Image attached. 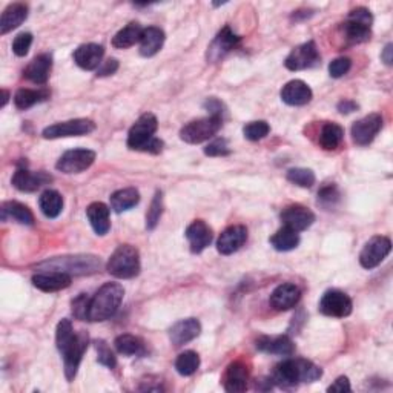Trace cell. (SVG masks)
<instances>
[{
  "instance_id": "obj_1",
  "label": "cell",
  "mask_w": 393,
  "mask_h": 393,
  "mask_svg": "<svg viewBox=\"0 0 393 393\" xmlns=\"http://www.w3.org/2000/svg\"><path fill=\"white\" fill-rule=\"evenodd\" d=\"M321 376V367L315 366L312 361L289 358L275 366L272 381L278 384L279 387H295L300 383H314L320 380Z\"/></svg>"
},
{
  "instance_id": "obj_2",
  "label": "cell",
  "mask_w": 393,
  "mask_h": 393,
  "mask_svg": "<svg viewBox=\"0 0 393 393\" xmlns=\"http://www.w3.org/2000/svg\"><path fill=\"white\" fill-rule=\"evenodd\" d=\"M157 128L158 122L154 114L146 112V114L140 116L128 134V148L132 151H141V153L160 154L164 143L155 137Z\"/></svg>"
},
{
  "instance_id": "obj_3",
  "label": "cell",
  "mask_w": 393,
  "mask_h": 393,
  "mask_svg": "<svg viewBox=\"0 0 393 393\" xmlns=\"http://www.w3.org/2000/svg\"><path fill=\"white\" fill-rule=\"evenodd\" d=\"M125 297V289L118 283L103 284L91 298L88 321H107L118 311Z\"/></svg>"
},
{
  "instance_id": "obj_4",
  "label": "cell",
  "mask_w": 393,
  "mask_h": 393,
  "mask_svg": "<svg viewBox=\"0 0 393 393\" xmlns=\"http://www.w3.org/2000/svg\"><path fill=\"white\" fill-rule=\"evenodd\" d=\"M100 259L94 255H75V256H59L54 260H48L39 268H48V270H59L68 275H89L100 269Z\"/></svg>"
},
{
  "instance_id": "obj_5",
  "label": "cell",
  "mask_w": 393,
  "mask_h": 393,
  "mask_svg": "<svg viewBox=\"0 0 393 393\" xmlns=\"http://www.w3.org/2000/svg\"><path fill=\"white\" fill-rule=\"evenodd\" d=\"M108 272L116 278H134L140 274V255L131 245L118 246L108 261Z\"/></svg>"
},
{
  "instance_id": "obj_6",
  "label": "cell",
  "mask_w": 393,
  "mask_h": 393,
  "mask_svg": "<svg viewBox=\"0 0 393 393\" xmlns=\"http://www.w3.org/2000/svg\"><path fill=\"white\" fill-rule=\"evenodd\" d=\"M222 125L223 118L214 116L192 120V122H189L181 128L180 139L189 143V145H199V143L213 139L214 135L222 130Z\"/></svg>"
},
{
  "instance_id": "obj_7",
  "label": "cell",
  "mask_w": 393,
  "mask_h": 393,
  "mask_svg": "<svg viewBox=\"0 0 393 393\" xmlns=\"http://www.w3.org/2000/svg\"><path fill=\"white\" fill-rule=\"evenodd\" d=\"M95 130V123L89 118H75L68 120V122L51 125L45 128L42 135L45 139L54 140V139H63V137H80V135L91 134Z\"/></svg>"
},
{
  "instance_id": "obj_8",
  "label": "cell",
  "mask_w": 393,
  "mask_h": 393,
  "mask_svg": "<svg viewBox=\"0 0 393 393\" xmlns=\"http://www.w3.org/2000/svg\"><path fill=\"white\" fill-rule=\"evenodd\" d=\"M320 60L321 57L318 49H316L315 42H307L293 48L289 52V56L286 57L284 65L291 71H303L316 66L320 63Z\"/></svg>"
},
{
  "instance_id": "obj_9",
  "label": "cell",
  "mask_w": 393,
  "mask_h": 393,
  "mask_svg": "<svg viewBox=\"0 0 393 393\" xmlns=\"http://www.w3.org/2000/svg\"><path fill=\"white\" fill-rule=\"evenodd\" d=\"M392 241L387 237L378 236L370 238L360 254V263L364 269H375L390 254Z\"/></svg>"
},
{
  "instance_id": "obj_10",
  "label": "cell",
  "mask_w": 393,
  "mask_h": 393,
  "mask_svg": "<svg viewBox=\"0 0 393 393\" xmlns=\"http://www.w3.org/2000/svg\"><path fill=\"white\" fill-rule=\"evenodd\" d=\"M352 300L349 295H346L341 291L332 289L323 295L320 301V312L332 318H344L352 314Z\"/></svg>"
},
{
  "instance_id": "obj_11",
  "label": "cell",
  "mask_w": 393,
  "mask_h": 393,
  "mask_svg": "<svg viewBox=\"0 0 393 393\" xmlns=\"http://www.w3.org/2000/svg\"><path fill=\"white\" fill-rule=\"evenodd\" d=\"M95 160V153L91 149H71L59 158L57 171L63 174H80L86 171Z\"/></svg>"
},
{
  "instance_id": "obj_12",
  "label": "cell",
  "mask_w": 393,
  "mask_h": 393,
  "mask_svg": "<svg viewBox=\"0 0 393 393\" xmlns=\"http://www.w3.org/2000/svg\"><path fill=\"white\" fill-rule=\"evenodd\" d=\"M89 337L86 332L80 330L79 334H75L72 344L68 347V350L62 353L63 357V366H65V376L68 381H72L75 375H77L79 366L83 358V353L88 349Z\"/></svg>"
},
{
  "instance_id": "obj_13",
  "label": "cell",
  "mask_w": 393,
  "mask_h": 393,
  "mask_svg": "<svg viewBox=\"0 0 393 393\" xmlns=\"http://www.w3.org/2000/svg\"><path fill=\"white\" fill-rule=\"evenodd\" d=\"M383 128V117L380 114H369L352 126V139L358 146H367L375 140Z\"/></svg>"
},
{
  "instance_id": "obj_14",
  "label": "cell",
  "mask_w": 393,
  "mask_h": 393,
  "mask_svg": "<svg viewBox=\"0 0 393 393\" xmlns=\"http://www.w3.org/2000/svg\"><path fill=\"white\" fill-rule=\"evenodd\" d=\"M282 223L286 228H291L295 232H301L311 228L315 222V214L311 209H307L301 205H292L283 209Z\"/></svg>"
},
{
  "instance_id": "obj_15",
  "label": "cell",
  "mask_w": 393,
  "mask_h": 393,
  "mask_svg": "<svg viewBox=\"0 0 393 393\" xmlns=\"http://www.w3.org/2000/svg\"><path fill=\"white\" fill-rule=\"evenodd\" d=\"M240 42V37L232 31L229 26H224L220 33L217 34L213 43L208 48V60L210 63H217L220 60L229 54V52L237 47Z\"/></svg>"
},
{
  "instance_id": "obj_16",
  "label": "cell",
  "mask_w": 393,
  "mask_h": 393,
  "mask_svg": "<svg viewBox=\"0 0 393 393\" xmlns=\"http://www.w3.org/2000/svg\"><path fill=\"white\" fill-rule=\"evenodd\" d=\"M300 300H301L300 287L292 283H283L275 287L274 292L270 293L269 303L275 311L283 312L297 306L300 303Z\"/></svg>"
},
{
  "instance_id": "obj_17",
  "label": "cell",
  "mask_w": 393,
  "mask_h": 393,
  "mask_svg": "<svg viewBox=\"0 0 393 393\" xmlns=\"http://www.w3.org/2000/svg\"><path fill=\"white\" fill-rule=\"evenodd\" d=\"M247 240V229L245 226H229L222 232L217 241V251L222 255H232L241 249Z\"/></svg>"
},
{
  "instance_id": "obj_18",
  "label": "cell",
  "mask_w": 393,
  "mask_h": 393,
  "mask_svg": "<svg viewBox=\"0 0 393 393\" xmlns=\"http://www.w3.org/2000/svg\"><path fill=\"white\" fill-rule=\"evenodd\" d=\"M49 181H52V177L47 172H31L22 168L14 172L11 183L22 192H36L37 189H40Z\"/></svg>"
},
{
  "instance_id": "obj_19",
  "label": "cell",
  "mask_w": 393,
  "mask_h": 393,
  "mask_svg": "<svg viewBox=\"0 0 393 393\" xmlns=\"http://www.w3.org/2000/svg\"><path fill=\"white\" fill-rule=\"evenodd\" d=\"M186 238L189 241V246H191L192 254H200L213 243L214 233L213 229L209 228V224H206L203 220H195L187 226Z\"/></svg>"
},
{
  "instance_id": "obj_20",
  "label": "cell",
  "mask_w": 393,
  "mask_h": 393,
  "mask_svg": "<svg viewBox=\"0 0 393 393\" xmlns=\"http://www.w3.org/2000/svg\"><path fill=\"white\" fill-rule=\"evenodd\" d=\"M282 100L289 107H303L312 100V89L303 80L287 82L282 89Z\"/></svg>"
},
{
  "instance_id": "obj_21",
  "label": "cell",
  "mask_w": 393,
  "mask_h": 393,
  "mask_svg": "<svg viewBox=\"0 0 393 393\" xmlns=\"http://www.w3.org/2000/svg\"><path fill=\"white\" fill-rule=\"evenodd\" d=\"M105 56V48L102 45L97 43H86L80 45V47L74 52V62L80 66L82 70L94 71L98 70L103 62L102 59Z\"/></svg>"
},
{
  "instance_id": "obj_22",
  "label": "cell",
  "mask_w": 393,
  "mask_h": 393,
  "mask_svg": "<svg viewBox=\"0 0 393 393\" xmlns=\"http://www.w3.org/2000/svg\"><path fill=\"white\" fill-rule=\"evenodd\" d=\"M33 284L43 292H59L71 286V275L59 270L40 272L33 277Z\"/></svg>"
},
{
  "instance_id": "obj_23",
  "label": "cell",
  "mask_w": 393,
  "mask_h": 393,
  "mask_svg": "<svg viewBox=\"0 0 393 393\" xmlns=\"http://www.w3.org/2000/svg\"><path fill=\"white\" fill-rule=\"evenodd\" d=\"M201 324L195 318H186L174 324L169 330V339L174 346H183L191 343L192 339L200 335Z\"/></svg>"
},
{
  "instance_id": "obj_24",
  "label": "cell",
  "mask_w": 393,
  "mask_h": 393,
  "mask_svg": "<svg viewBox=\"0 0 393 393\" xmlns=\"http://www.w3.org/2000/svg\"><path fill=\"white\" fill-rule=\"evenodd\" d=\"M249 369L243 361H233L224 373V390L229 393H240L247 389Z\"/></svg>"
},
{
  "instance_id": "obj_25",
  "label": "cell",
  "mask_w": 393,
  "mask_h": 393,
  "mask_svg": "<svg viewBox=\"0 0 393 393\" xmlns=\"http://www.w3.org/2000/svg\"><path fill=\"white\" fill-rule=\"evenodd\" d=\"M256 349L264 353L291 357L295 352V344L289 337H261L256 339Z\"/></svg>"
},
{
  "instance_id": "obj_26",
  "label": "cell",
  "mask_w": 393,
  "mask_h": 393,
  "mask_svg": "<svg viewBox=\"0 0 393 393\" xmlns=\"http://www.w3.org/2000/svg\"><path fill=\"white\" fill-rule=\"evenodd\" d=\"M51 70H52V57L49 54H40L31 60V63L25 68L24 74L25 77L28 80H31L33 83L45 85L49 79Z\"/></svg>"
},
{
  "instance_id": "obj_27",
  "label": "cell",
  "mask_w": 393,
  "mask_h": 393,
  "mask_svg": "<svg viewBox=\"0 0 393 393\" xmlns=\"http://www.w3.org/2000/svg\"><path fill=\"white\" fill-rule=\"evenodd\" d=\"M86 215L97 236H107L111 229L109 208L100 201L91 203L86 209Z\"/></svg>"
},
{
  "instance_id": "obj_28",
  "label": "cell",
  "mask_w": 393,
  "mask_h": 393,
  "mask_svg": "<svg viewBox=\"0 0 393 393\" xmlns=\"http://www.w3.org/2000/svg\"><path fill=\"white\" fill-rule=\"evenodd\" d=\"M28 17V6L25 3H13L6 8L0 19V34L5 36L20 26Z\"/></svg>"
},
{
  "instance_id": "obj_29",
  "label": "cell",
  "mask_w": 393,
  "mask_h": 393,
  "mask_svg": "<svg viewBox=\"0 0 393 393\" xmlns=\"http://www.w3.org/2000/svg\"><path fill=\"white\" fill-rule=\"evenodd\" d=\"M166 36L163 29L157 26H149L143 29V36L140 40V54L143 57H153L162 49Z\"/></svg>"
},
{
  "instance_id": "obj_30",
  "label": "cell",
  "mask_w": 393,
  "mask_h": 393,
  "mask_svg": "<svg viewBox=\"0 0 393 393\" xmlns=\"http://www.w3.org/2000/svg\"><path fill=\"white\" fill-rule=\"evenodd\" d=\"M140 201V194L135 187H125L116 191L111 195V209L116 214H122L125 210H130L137 206Z\"/></svg>"
},
{
  "instance_id": "obj_31",
  "label": "cell",
  "mask_w": 393,
  "mask_h": 393,
  "mask_svg": "<svg viewBox=\"0 0 393 393\" xmlns=\"http://www.w3.org/2000/svg\"><path fill=\"white\" fill-rule=\"evenodd\" d=\"M0 213H2V222H6L8 218H11V220L17 222L20 224H26V226L34 224L33 213L28 209V206L22 205L19 201H5L2 205V209H0Z\"/></svg>"
},
{
  "instance_id": "obj_32",
  "label": "cell",
  "mask_w": 393,
  "mask_h": 393,
  "mask_svg": "<svg viewBox=\"0 0 393 393\" xmlns=\"http://www.w3.org/2000/svg\"><path fill=\"white\" fill-rule=\"evenodd\" d=\"M143 36V28L140 26V24L137 22H131L130 25H126L123 29L114 36L112 39V47L118 48V49H126L134 47L135 43L141 40Z\"/></svg>"
},
{
  "instance_id": "obj_33",
  "label": "cell",
  "mask_w": 393,
  "mask_h": 393,
  "mask_svg": "<svg viewBox=\"0 0 393 393\" xmlns=\"http://www.w3.org/2000/svg\"><path fill=\"white\" fill-rule=\"evenodd\" d=\"M116 349L120 355H125V357H141V355L146 353L145 343L141 341L139 337H134L130 334H123L116 338L114 341Z\"/></svg>"
},
{
  "instance_id": "obj_34",
  "label": "cell",
  "mask_w": 393,
  "mask_h": 393,
  "mask_svg": "<svg viewBox=\"0 0 393 393\" xmlns=\"http://www.w3.org/2000/svg\"><path fill=\"white\" fill-rule=\"evenodd\" d=\"M344 139V130L338 123H324L321 131H320V137H318V143L323 149L326 151H334L337 149L341 141Z\"/></svg>"
},
{
  "instance_id": "obj_35",
  "label": "cell",
  "mask_w": 393,
  "mask_h": 393,
  "mask_svg": "<svg viewBox=\"0 0 393 393\" xmlns=\"http://www.w3.org/2000/svg\"><path fill=\"white\" fill-rule=\"evenodd\" d=\"M39 206L45 217L57 218L63 210V199L54 189H47L39 199Z\"/></svg>"
},
{
  "instance_id": "obj_36",
  "label": "cell",
  "mask_w": 393,
  "mask_h": 393,
  "mask_svg": "<svg viewBox=\"0 0 393 393\" xmlns=\"http://www.w3.org/2000/svg\"><path fill=\"white\" fill-rule=\"evenodd\" d=\"M270 245L274 246V249L278 252L293 251V249L298 247L300 245V233L295 232L291 228H286V226H283L282 229L272 236Z\"/></svg>"
},
{
  "instance_id": "obj_37",
  "label": "cell",
  "mask_w": 393,
  "mask_h": 393,
  "mask_svg": "<svg viewBox=\"0 0 393 393\" xmlns=\"http://www.w3.org/2000/svg\"><path fill=\"white\" fill-rule=\"evenodd\" d=\"M49 98V93L47 89H19L14 95V105L19 109H29L37 103H42Z\"/></svg>"
},
{
  "instance_id": "obj_38",
  "label": "cell",
  "mask_w": 393,
  "mask_h": 393,
  "mask_svg": "<svg viewBox=\"0 0 393 393\" xmlns=\"http://www.w3.org/2000/svg\"><path fill=\"white\" fill-rule=\"evenodd\" d=\"M343 33H344L346 40L350 43H364L370 40V36H372V31H370L369 26L357 24V22H352V20L344 22Z\"/></svg>"
},
{
  "instance_id": "obj_39",
  "label": "cell",
  "mask_w": 393,
  "mask_h": 393,
  "mask_svg": "<svg viewBox=\"0 0 393 393\" xmlns=\"http://www.w3.org/2000/svg\"><path fill=\"white\" fill-rule=\"evenodd\" d=\"M200 367V357L194 350L180 353L176 360V370L181 376H191Z\"/></svg>"
},
{
  "instance_id": "obj_40",
  "label": "cell",
  "mask_w": 393,
  "mask_h": 393,
  "mask_svg": "<svg viewBox=\"0 0 393 393\" xmlns=\"http://www.w3.org/2000/svg\"><path fill=\"white\" fill-rule=\"evenodd\" d=\"M75 338V332L72 329V324L70 320H62L57 324L56 330V344L60 353H65L68 350Z\"/></svg>"
},
{
  "instance_id": "obj_41",
  "label": "cell",
  "mask_w": 393,
  "mask_h": 393,
  "mask_svg": "<svg viewBox=\"0 0 393 393\" xmlns=\"http://www.w3.org/2000/svg\"><path fill=\"white\" fill-rule=\"evenodd\" d=\"M163 214V194L160 191H157L153 201H151V206L146 213V229L154 231L155 226L160 222Z\"/></svg>"
},
{
  "instance_id": "obj_42",
  "label": "cell",
  "mask_w": 393,
  "mask_h": 393,
  "mask_svg": "<svg viewBox=\"0 0 393 393\" xmlns=\"http://www.w3.org/2000/svg\"><path fill=\"white\" fill-rule=\"evenodd\" d=\"M286 178L300 187H312L315 185V174L306 168L289 169Z\"/></svg>"
},
{
  "instance_id": "obj_43",
  "label": "cell",
  "mask_w": 393,
  "mask_h": 393,
  "mask_svg": "<svg viewBox=\"0 0 393 393\" xmlns=\"http://www.w3.org/2000/svg\"><path fill=\"white\" fill-rule=\"evenodd\" d=\"M270 132V126L264 120H259V122H251L243 128V134L247 140L251 141H259L266 137Z\"/></svg>"
},
{
  "instance_id": "obj_44",
  "label": "cell",
  "mask_w": 393,
  "mask_h": 393,
  "mask_svg": "<svg viewBox=\"0 0 393 393\" xmlns=\"http://www.w3.org/2000/svg\"><path fill=\"white\" fill-rule=\"evenodd\" d=\"M95 344V350H97V361L100 362L102 366L108 367V369H114L117 366V358L114 352L109 349V346L103 341V339H98V341L94 343Z\"/></svg>"
},
{
  "instance_id": "obj_45",
  "label": "cell",
  "mask_w": 393,
  "mask_h": 393,
  "mask_svg": "<svg viewBox=\"0 0 393 393\" xmlns=\"http://www.w3.org/2000/svg\"><path fill=\"white\" fill-rule=\"evenodd\" d=\"M339 194L338 187L335 185H328L321 187V191L318 192V205L323 208H334L337 203L339 201Z\"/></svg>"
},
{
  "instance_id": "obj_46",
  "label": "cell",
  "mask_w": 393,
  "mask_h": 393,
  "mask_svg": "<svg viewBox=\"0 0 393 393\" xmlns=\"http://www.w3.org/2000/svg\"><path fill=\"white\" fill-rule=\"evenodd\" d=\"M89 303L91 298H88L86 293H80L79 297L72 301V315L75 318L80 321H88Z\"/></svg>"
},
{
  "instance_id": "obj_47",
  "label": "cell",
  "mask_w": 393,
  "mask_h": 393,
  "mask_svg": "<svg viewBox=\"0 0 393 393\" xmlns=\"http://www.w3.org/2000/svg\"><path fill=\"white\" fill-rule=\"evenodd\" d=\"M31 43H33V34L22 33L13 42V52L17 57H25L28 54L29 48H31Z\"/></svg>"
},
{
  "instance_id": "obj_48",
  "label": "cell",
  "mask_w": 393,
  "mask_h": 393,
  "mask_svg": "<svg viewBox=\"0 0 393 393\" xmlns=\"http://www.w3.org/2000/svg\"><path fill=\"white\" fill-rule=\"evenodd\" d=\"M350 68H352V60L349 57H339V59H335L334 62H330L329 74H330V77L339 79L349 72Z\"/></svg>"
},
{
  "instance_id": "obj_49",
  "label": "cell",
  "mask_w": 393,
  "mask_h": 393,
  "mask_svg": "<svg viewBox=\"0 0 393 393\" xmlns=\"http://www.w3.org/2000/svg\"><path fill=\"white\" fill-rule=\"evenodd\" d=\"M205 154L209 157H224L231 154L229 143L226 139H215L205 148Z\"/></svg>"
},
{
  "instance_id": "obj_50",
  "label": "cell",
  "mask_w": 393,
  "mask_h": 393,
  "mask_svg": "<svg viewBox=\"0 0 393 393\" xmlns=\"http://www.w3.org/2000/svg\"><path fill=\"white\" fill-rule=\"evenodd\" d=\"M347 20L357 22V24H361V25H366L369 28H372L373 16H372V13H370L367 8H362V6H360V8H355V10H352L349 13V16H347Z\"/></svg>"
},
{
  "instance_id": "obj_51",
  "label": "cell",
  "mask_w": 393,
  "mask_h": 393,
  "mask_svg": "<svg viewBox=\"0 0 393 393\" xmlns=\"http://www.w3.org/2000/svg\"><path fill=\"white\" fill-rule=\"evenodd\" d=\"M118 70V62L116 59H108L107 62H103L97 70V77H107V75L116 74Z\"/></svg>"
},
{
  "instance_id": "obj_52",
  "label": "cell",
  "mask_w": 393,
  "mask_h": 393,
  "mask_svg": "<svg viewBox=\"0 0 393 393\" xmlns=\"http://www.w3.org/2000/svg\"><path fill=\"white\" fill-rule=\"evenodd\" d=\"M203 107H205V109L208 112H210V116H214V117H222V114L224 112L223 111L224 109L223 103L220 100H217V98H208Z\"/></svg>"
},
{
  "instance_id": "obj_53",
  "label": "cell",
  "mask_w": 393,
  "mask_h": 393,
  "mask_svg": "<svg viewBox=\"0 0 393 393\" xmlns=\"http://www.w3.org/2000/svg\"><path fill=\"white\" fill-rule=\"evenodd\" d=\"M350 390H352L350 383H349V380H347L346 376H339L334 384H330L329 387H328V392H339V393H344V392H350Z\"/></svg>"
},
{
  "instance_id": "obj_54",
  "label": "cell",
  "mask_w": 393,
  "mask_h": 393,
  "mask_svg": "<svg viewBox=\"0 0 393 393\" xmlns=\"http://www.w3.org/2000/svg\"><path fill=\"white\" fill-rule=\"evenodd\" d=\"M337 108L339 112H341V114H350V112L358 109V105L353 100H341L338 103Z\"/></svg>"
},
{
  "instance_id": "obj_55",
  "label": "cell",
  "mask_w": 393,
  "mask_h": 393,
  "mask_svg": "<svg viewBox=\"0 0 393 393\" xmlns=\"http://www.w3.org/2000/svg\"><path fill=\"white\" fill-rule=\"evenodd\" d=\"M381 59H383V62L385 65H392L393 62V45L392 43H387L385 45V48L383 49V54H381Z\"/></svg>"
},
{
  "instance_id": "obj_56",
  "label": "cell",
  "mask_w": 393,
  "mask_h": 393,
  "mask_svg": "<svg viewBox=\"0 0 393 393\" xmlns=\"http://www.w3.org/2000/svg\"><path fill=\"white\" fill-rule=\"evenodd\" d=\"M2 94H3V98H2V105H0V107L5 108L6 103H8V100H10V93H8V91H6V89H3Z\"/></svg>"
}]
</instances>
